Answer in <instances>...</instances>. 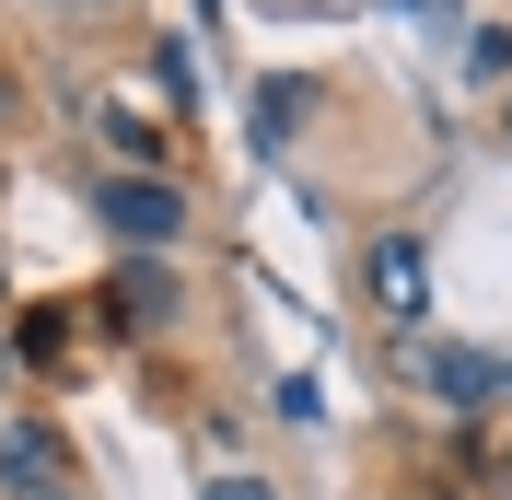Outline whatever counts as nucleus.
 <instances>
[{"instance_id":"f8f14e48","label":"nucleus","mask_w":512,"mask_h":500,"mask_svg":"<svg viewBox=\"0 0 512 500\" xmlns=\"http://www.w3.org/2000/svg\"><path fill=\"white\" fill-rule=\"evenodd\" d=\"M268 407H280V419H315L326 384H315V373H280V384H268Z\"/></svg>"},{"instance_id":"f257e3e1","label":"nucleus","mask_w":512,"mask_h":500,"mask_svg":"<svg viewBox=\"0 0 512 500\" xmlns=\"http://www.w3.org/2000/svg\"><path fill=\"white\" fill-rule=\"evenodd\" d=\"M384 373L419 384L454 431H512V384H501V349L478 338H384Z\"/></svg>"},{"instance_id":"7ed1b4c3","label":"nucleus","mask_w":512,"mask_h":500,"mask_svg":"<svg viewBox=\"0 0 512 500\" xmlns=\"http://www.w3.org/2000/svg\"><path fill=\"white\" fill-rule=\"evenodd\" d=\"M0 500H94V466H82V442H70L59 407H12L0 419Z\"/></svg>"},{"instance_id":"9d476101","label":"nucleus","mask_w":512,"mask_h":500,"mask_svg":"<svg viewBox=\"0 0 512 500\" xmlns=\"http://www.w3.org/2000/svg\"><path fill=\"white\" fill-rule=\"evenodd\" d=\"M24 128H35V70L0 47V140H24Z\"/></svg>"},{"instance_id":"f3484780","label":"nucleus","mask_w":512,"mask_h":500,"mask_svg":"<svg viewBox=\"0 0 512 500\" xmlns=\"http://www.w3.org/2000/svg\"><path fill=\"white\" fill-rule=\"evenodd\" d=\"M210 12H222V0H210Z\"/></svg>"},{"instance_id":"2eb2a0df","label":"nucleus","mask_w":512,"mask_h":500,"mask_svg":"<svg viewBox=\"0 0 512 500\" xmlns=\"http://www.w3.org/2000/svg\"><path fill=\"white\" fill-rule=\"evenodd\" d=\"M0 303H12V256H0Z\"/></svg>"},{"instance_id":"0eeeda50","label":"nucleus","mask_w":512,"mask_h":500,"mask_svg":"<svg viewBox=\"0 0 512 500\" xmlns=\"http://www.w3.org/2000/svg\"><path fill=\"white\" fill-rule=\"evenodd\" d=\"M94 140H105V175H175V128L140 117L128 94H105V105H94Z\"/></svg>"},{"instance_id":"dca6fc26","label":"nucleus","mask_w":512,"mask_h":500,"mask_svg":"<svg viewBox=\"0 0 512 500\" xmlns=\"http://www.w3.org/2000/svg\"><path fill=\"white\" fill-rule=\"evenodd\" d=\"M501 384H512V349H501Z\"/></svg>"},{"instance_id":"ddd939ff","label":"nucleus","mask_w":512,"mask_h":500,"mask_svg":"<svg viewBox=\"0 0 512 500\" xmlns=\"http://www.w3.org/2000/svg\"><path fill=\"white\" fill-rule=\"evenodd\" d=\"M12 396H24V349H12V326H0V419H12Z\"/></svg>"},{"instance_id":"39448f33","label":"nucleus","mask_w":512,"mask_h":500,"mask_svg":"<svg viewBox=\"0 0 512 500\" xmlns=\"http://www.w3.org/2000/svg\"><path fill=\"white\" fill-rule=\"evenodd\" d=\"M94 221L117 256H175L198 198H187V175H94Z\"/></svg>"},{"instance_id":"423d86ee","label":"nucleus","mask_w":512,"mask_h":500,"mask_svg":"<svg viewBox=\"0 0 512 500\" xmlns=\"http://www.w3.org/2000/svg\"><path fill=\"white\" fill-rule=\"evenodd\" d=\"M82 326H94L82 303H35V314H12V349H24V373L47 384V396L82 373Z\"/></svg>"},{"instance_id":"1a4fd4ad","label":"nucleus","mask_w":512,"mask_h":500,"mask_svg":"<svg viewBox=\"0 0 512 500\" xmlns=\"http://www.w3.org/2000/svg\"><path fill=\"white\" fill-rule=\"evenodd\" d=\"M466 82H478V94H512V24H478V35H466Z\"/></svg>"},{"instance_id":"6e6552de","label":"nucleus","mask_w":512,"mask_h":500,"mask_svg":"<svg viewBox=\"0 0 512 500\" xmlns=\"http://www.w3.org/2000/svg\"><path fill=\"white\" fill-rule=\"evenodd\" d=\"M245 105H256V152H291V140L326 117V82H315V70H268Z\"/></svg>"},{"instance_id":"9b49d317","label":"nucleus","mask_w":512,"mask_h":500,"mask_svg":"<svg viewBox=\"0 0 512 500\" xmlns=\"http://www.w3.org/2000/svg\"><path fill=\"white\" fill-rule=\"evenodd\" d=\"M198 500H280V477H268V466H210Z\"/></svg>"},{"instance_id":"20e7f679","label":"nucleus","mask_w":512,"mask_h":500,"mask_svg":"<svg viewBox=\"0 0 512 500\" xmlns=\"http://www.w3.org/2000/svg\"><path fill=\"white\" fill-rule=\"evenodd\" d=\"M350 291H361V314H373L384 338H419V314H431V245H419L408 221L361 233V256H350Z\"/></svg>"},{"instance_id":"f03ea898","label":"nucleus","mask_w":512,"mask_h":500,"mask_svg":"<svg viewBox=\"0 0 512 500\" xmlns=\"http://www.w3.org/2000/svg\"><path fill=\"white\" fill-rule=\"evenodd\" d=\"M82 314H94V338H105V349L152 361V349L187 338V280H175V256H117V268L82 291Z\"/></svg>"},{"instance_id":"4468645a","label":"nucleus","mask_w":512,"mask_h":500,"mask_svg":"<svg viewBox=\"0 0 512 500\" xmlns=\"http://www.w3.org/2000/svg\"><path fill=\"white\" fill-rule=\"evenodd\" d=\"M501 152H512V94H501Z\"/></svg>"}]
</instances>
